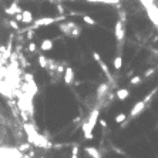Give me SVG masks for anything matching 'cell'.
Masks as SVG:
<instances>
[{
	"label": "cell",
	"instance_id": "6da1fadb",
	"mask_svg": "<svg viewBox=\"0 0 158 158\" xmlns=\"http://www.w3.org/2000/svg\"><path fill=\"white\" fill-rule=\"evenodd\" d=\"M24 131H26V134H27V141L30 142V144H34V145H37L40 148H44V150H48V148L53 147V144L48 141L46 135L39 134L37 130L33 126L27 124V123L24 124Z\"/></svg>",
	"mask_w": 158,
	"mask_h": 158
},
{
	"label": "cell",
	"instance_id": "7a4b0ae2",
	"mask_svg": "<svg viewBox=\"0 0 158 158\" xmlns=\"http://www.w3.org/2000/svg\"><path fill=\"white\" fill-rule=\"evenodd\" d=\"M33 26L32 29L33 30H36V29H39V27H43V26H50V24L56 23V17H40L37 20H33Z\"/></svg>",
	"mask_w": 158,
	"mask_h": 158
},
{
	"label": "cell",
	"instance_id": "3957f363",
	"mask_svg": "<svg viewBox=\"0 0 158 158\" xmlns=\"http://www.w3.org/2000/svg\"><path fill=\"white\" fill-rule=\"evenodd\" d=\"M0 157H24V154L22 151H19V148H0Z\"/></svg>",
	"mask_w": 158,
	"mask_h": 158
},
{
	"label": "cell",
	"instance_id": "277c9868",
	"mask_svg": "<svg viewBox=\"0 0 158 158\" xmlns=\"http://www.w3.org/2000/svg\"><path fill=\"white\" fill-rule=\"evenodd\" d=\"M114 33H115V39L117 41H123L124 40V36H126V29H124V23L117 20L115 22V26H114Z\"/></svg>",
	"mask_w": 158,
	"mask_h": 158
},
{
	"label": "cell",
	"instance_id": "5b68a950",
	"mask_svg": "<svg viewBox=\"0 0 158 158\" xmlns=\"http://www.w3.org/2000/svg\"><path fill=\"white\" fill-rule=\"evenodd\" d=\"M145 105H147V104L144 103V100L138 101V103H135L134 107H133L131 111H130V118H134V117H137V115H140L142 111L145 110Z\"/></svg>",
	"mask_w": 158,
	"mask_h": 158
},
{
	"label": "cell",
	"instance_id": "8992f818",
	"mask_svg": "<svg viewBox=\"0 0 158 158\" xmlns=\"http://www.w3.org/2000/svg\"><path fill=\"white\" fill-rule=\"evenodd\" d=\"M98 115H100V110H98V108H94V110L90 113V117L87 118V124L91 130H94L95 124H97V121H98Z\"/></svg>",
	"mask_w": 158,
	"mask_h": 158
},
{
	"label": "cell",
	"instance_id": "52a82bcc",
	"mask_svg": "<svg viewBox=\"0 0 158 158\" xmlns=\"http://www.w3.org/2000/svg\"><path fill=\"white\" fill-rule=\"evenodd\" d=\"M63 74H64V83L67 86H71L74 83V70L71 67H67V69H64Z\"/></svg>",
	"mask_w": 158,
	"mask_h": 158
},
{
	"label": "cell",
	"instance_id": "ba28073f",
	"mask_svg": "<svg viewBox=\"0 0 158 158\" xmlns=\"http://www.w3.org/2000/svg\"><path fill=\"white\" fill-rule=\"evenodd\" d=\"M108 90H110L108 83H103V84H100V86H98V88H97V100H103L104 97L107 95Z\"/></svg>",
	"mask_w": 158,
	"mask_h": 158
},
{
	"label": "cell",
	"instance_id": "9c48e42d",
	"mask_svg": "<svg viewBox=\"0 0 158 158\" xmlns=\"http://www.w3.org/2000/svg\"><path fill=\"white\" fill-rule=\"evenodd\" d=\"M33 20H34V17H33L32 12H29V10H22V22L26 24H32Z\"/></svg>",
	"mask_w": 158,
	"mask_h": 158
},
{
	"label": "cell",
	"instance_id": "30bf717a",
	"mask_svg": "<svg viewBox=\"0 0 158 158\" xmlns=\"http://www.w3.org/2000/svg\"><path fill=\"white\" fill-rule=\"evenodd\" d=\"M53 40L51 39H44L41 41V44H40V50L41 51H50V50H53Z\"/></svg>",
	"mask_w": 158,
	"mask_h": 158
},
{
	"label": "cell",
	"instance_id": "8fae6325",
	"mask_svg": "<svg viewBox=\"0 0 158 158\" xmlns=\"http://www.w3.org/2000/svg\"><path fill=\"white\" fill-rule=\"evenodd\" d=\"M98 66L101 67L103 73L105 74V77H107V80H108V83H113V84H114V77L111 76V73H110V70H108V67H107V64H104V61L101 60V61L98 63Z\"/></svg>",
	"mask_w": 158,
	"mask_h": 158
},
{
	"label": "cell",
	"instance_id": "7c38bea8",
	"mask_svg": "<svg viewBox=\"0 0 158 158\" xmlns=\"http://www.w3.org/2000/svg\"><path fill=\"white\" fill-rule=\"evenodd\" d=\"M4 12H6V14H9V16H14L16 13H20V12H22V9H20V6H19L17 3H12L10 7H7Z\"/></svg>",
	"mask_w": 158,
	"mask_h": 158
},
{
	"label": "cell",
	"instance_id": "4fadbf2b",
	"mask_svg": "<svg viewBox=\"0 0 158 158\" xmlns=\"http://www.w3.org/2000/svg\"><path fill=\"white\" fill-rule=\"evenodd\" d=\"M114 95H115L118 100H126V98L130 97V90H128V88H120V90H117V93Z\"/></svg>",
	"mask_w": 158,
	"mask_h": 158
},
{
	"label": "cell",
	"instance_id": "5bb4252c",
	"mask_svg": "<svg viewBox=\"0 0 158 158\" xmlns=\"http://www.w3.org/2000/svg\"><path fill=\"white\" fill-rule=\"evenodd\" d=\"M84 151L87 152L90 157H93V158H101V152L97 150V148H94V147H86V148H84Z\"/></svg>",
	"mask_w": 158,
	"mask_h": 158
},
{
	"label": "cell",
	"instance_id": "9a60e30c",
	"mask_svg": "<svg viewBox=\"0 0 158 158\" xmlns=\"http://www.w3.org/2000/svg\"><path fill=\"white\" fill-rule=\"evenodd\" d=\"M88 3H104V4H117L121 0H86Z\"/></svg>",
	"mask_w": 158,
	"mask_h": 158
},
{
	"label": "cell",
	"instance_id": "2e32d148",
	"mask_svg": "<svg viewBox=\"0 0 158 158\" xmlns=\"http://www.w3.org/2000/svg\"><path fill=\"white\" fill-rule=\"evenodd\" d=\"M80 34H81V27H79V26H76V27H73L70 32V37H73V39H79Z\"/></svg>",
	"mask_w": 158,
	"mask_h": 158
},
{
	"label": "cell",
	"instance_id": "e0dca14e",
	"mask_svg": "<svg viewBox=\"0 0 158 158\" xmlns=\"http://www.w3.org/2000/svg\"><path fill=\"white\" fill-rule=\"evenodd\" d=\"M58 29H60V32L64 33L66 36H70L71 29L69 27V24H67V23H60V24H58Z\"/></svg>",
	"mask_w": 158,
	"mask_h": 158
},
{
	"label": "cell",
	"instance_id": "ac0fdd59",
	"mask_svg": "<svg viewBox=\"0 0 158 158\" xmlns=\"http://www.w3.org/2000/svg\"><path fill=\"white\" fill-rule=\"evenodd\" d=\"M121 67H123V57H121V56H117V57L114 58V69H115V70H121Z\"/></svg>",
	"mask_w": 158,
	"mask_h": 158
},
{
	"label": "cell",
	"instance_id": "d6986e66",
	"mask_svg": "<svg viewBox=\"0 0 158 158\" xmlns=\"http://www.w3.org/2000/svg\"><path fill=\"white\" fill-rule=\"evenodd\" d=\"M83 22L84 23H87V24H90V26H95L97 24V22H95L93 17H90V16H87V14H83Z\"/></svg>",
	"mask_w": 158,
	"mask_h": 158
},
{
	"label": "cell",
	"instance_id": "ffe728a7",
	"mask_svg": "<svg viewBox=\"0 0 158 158\" xmlns=\"http://www.w3.org/2000/svg\"><path fill=\"white\" fill-rule=\"evenodd\" d=\"M142 79L140 76H131V80H130V83L133 84V86H138V84H141Z\"/></svg>",
	"mask_w": 158,
	"mask_h": 158
},
{
	"label": "cell",
	"instance_id": "44dd1931",
	"mask_svg": "<svg viewBox=\"0 0 158 158\" xmlns=\"http://www.w3.org/2000/svg\"><path fill=\"white\" fill-rule=\"evenodd\" d=\"M39 66L41 69H46V66H47V58H46L43 54L39 56Z\"/></svg>",
	"mask_w": 158,
	"mask_h": 158
},
{
	"label": "cell",
	"instance_id": "7402d4cb",
	"mask_svg": "<svg viewBox=\"0 0 158 158\" xmlns=\"http://www.w3.org/2000/svg\"><path fill=\"white\" fill-rule=\"evenodd\" d=\"M126 118H127V115H126V114H124V113H120V114H117V115H115V118H114V121H115L117 124H120V123H123V121H124Z\"/></svg>",
	"mask_w": 158,
	"mask_h": 158
},
{
	"label": "cell",
	"instance_id": "603a6c76",
	"mask_svg": "<svg viewBox=\"0 0 158 158\" xmlns=\"http://www.w3.org/2000/svg\"><path fill=\"white\" fill-rule=\"evenodd\" d=\"M155 93H157V88H155V90H152L151 93H148V94L145 95V98H144V103H145V104L150 103L151 100H152V97H154V94H155Z\"/></svg>",
	"mask_w": 158,
	"mask_h": 158
},
{
	"label": "cell",
	"instance_id": "cb8c5ba5",
	"mask_svg": "<svg viewBox=\"0 0 158 158\" xmlns=\"http://www.w3.org/2000/svg\"><path fill=\"white\" fill-rule=\"evenodd\" d=\"M71 157L73 158L79 157V145H74V147H73V150H71Z\"/></svg>",
	"mask_w": 158,
	"mask_h": 158
},
{
	"label": "cell",
	"instance_id": "d4e9b609",
	"mask_svg": "<svg viewBox=\"0 0 158 158\" xmlns=\"http://www.w3.org/2000/svg\"><path fill=\"white\" fill-rule=\"evenodd\" d=\"M141 3L144 4V7L145 9H148V7H151V6L154 4V0H141Z\"/></svg>",
	"mask_w": 158,
	"mask_h": 158
},
{
	"label": "cell",
	"instance_id": "484cf974",
	"mask_svg": "<svg viewBox=\"0 0 158 158\" xmlns=\"http://www.w3.org/2000/svg\"><path fill=\"white\" fill-rule=\"evenodd\" d=\"M118 10H120V9H118ZM118 16H120V22L126 23L127 17H126V12H124V10H120V12H118Z\"/></svg>",
	"mask_w": 158,
	"mask_h": 158
},
{
	"label": "cell",
	"instance_id": "4316f807",
	"mask_svg": "<svg viewBox=\"0 0 158 158\" xmlns=\"http://www.w3.org/2000/svg\"><path fill=\"white\" fill-rule=\"evenodd\" d=\"M30 148V144L29 142H26V144H22L20 147H19V151H22V152H24V151H27Z\"/></svg>",
	"mask_w": 158,
	"mask_h": 158
},
{
	"label": "cell",
	"instance_id": "83f0119b",
	"mask_svg": "<svg viewBox=\"0 0 158 158\" xmlns=\"http://www.w3.org/2000/svg\"><path fill=\"white\" fill-rule=\"evenodd\" d=\"M20 61H22V67H29L30 66V61H27L22 54H20Z\"/></svg>",
	"mask_w": 158,
	"mask_h": 158
},
{
	"label": "cell",
	"instance_id": "f1b7e54d",
	"mask_svg": "<svg viewBox=\"0 0 158 158\" xmlns=\"http://www.w3.org/2000/svg\"><path fill=\"white\" fill-rule=\"evenodd\" d=\"M111 148H113V151H114V152H117V154H120V155H126V152H124V151L121 150V148H118V147H115V145H113Z\"/></svg>",
	"mask_w": 158,
	"mask_h": 158
},
{
	"label": "cell",
	"instance_id": "f546056e",
	"mask_svg": "<svg viewBox=\"0 0 158 158\" xmlns=\"http://www.w3.org/2000/svg\"><path fill=\"white\" fill-rule=\"evenodd\" d=\"M154 73H155V69H152V67H151V69H148V70L144 73V77H150V76H152Z\"/></svg>",
	"mask_w": 158,
	"mask_h": 158
},
{
	"label": "cell",
	"instance_id": "4dcf8cb0",
	"mask_svg": "<svg viewBox=\"0 0 158 158\" xmlns=\"http://www.w3.org/2000/svg\"><path fill=\"white\" fill-rule=\"evenodd\" d=\"M93 58H94L95 61H97V63H100V61H101V56L98 54V53H97V51H93Z\"/></svg>",
	"mask_w": 158,
	"mask_h": 158
},
{
	"label": "cell",
	"instance_id": "1f68e13d",
	"mask_svg": "<svg viewBox=\"0 0 158 158\" xmlns=\"http://www.w3.org/2000/svg\"><path fill=\"white\" fill-rule=\"evenodd\" d=\"M10 26H12L14 30H19V22H16V20H10Z\"/></svg>",
	"mask_w": 158,
	"mask_h": 158
},
{
	"label": "cell",
	"instance_id": "d6a6232c",
	"mask_svg": "<svg viewBox=\"0 0 158 158\" xmlns=\"http://www.w3.org/2000/svg\"><path fill=\"white\" fill-rule=\"evenodd\" d=\"M36 48H37V47H36V44H34V43L32 41V43L29 44V48H27V50H29L30 53H34V51H36Z\"/></svg>",
	"mask_w": 158,
	"mask_h": 158
},
{
	"label": "cell",
	"instance_id": "836d02e7",
	"mask_svg": "<svg viewBox=\"0 0 158 158\" xmlns=\"http://www.w3.org/2000/svg\"><path fill=\"white\" fill-rule=\"evenodd\" d=\"M23 79L26 80V81H33V76H32V74H24Z\"/></svg>",
	"mask_w": 158,
	"mask_h": 158
},
{
	"label": "cell",
	"instance_id": "e575fe53",
	"mask_svg": "<svg viewBox=\"0 0 158 158\" xmlns=\"http://www.w3.org/2000/svg\"><path fill=\"white\" fill-rule=\"evenodd\" d=\"M14 20H16V22H22V12L14 14Z\"/></svg>",
	"mask_w": 158,
	"mask_h": 158
},
{
	"label": "cell",
	"instance_id": "d590c367",
	"mask_svg": "<svg viewBox=\"0 0 158 158\" xmlns=\"http://www.w3.org/2000/svg\"><path fill=\"white\" fill-rule=\"evenodd\" d=\"M22 117H23V120L26 121V123L29 121V115H27V113H26V111H23V110H22Z\"/></svg>",
	"mask_w": 158,
	"mask_h": 158
},
{
	"label": "cell",
	"instance_id": "8d00e7d4",
	"mask_svg": "<svg viewBox=\"0 0 158 158\" xmlns=\"http://www.w3.org/2000/svg\"><path fill=\"white\" fill-rule=\"evenodd\" d=\"M57 10L60 12V14H64V7H63V4H57Z\"/></svg>",
	"mask_w": 158,
	"mask_h": 158
},
{
	"label": "cell",
	"instance_id": "74e56055",
	"mask_svg": "<svg viewBox=\"0 0 158 158\" xmlns=\"http://www.w3.org/2000/svg\"><path fill=\"white\" fill-rule=\"evenodd\" d=\"M100 126L105 128V127H107V121H105V120H100Z\"/></svg>",
	"mask_w": 158,
	"mask_h": 158
},
{
	"label": "cell",
	"instance_id": "f35d334b",
	"mask_svg": "<svg viewBox=\"0 0 158 158\" xmlns=\"http://www.w3.org/2000/svg\"><path fill=\"white\" fill-rule=\"evenodd\" d=\"M53 147H54V148H57V150H58V148H63V144H54V145H53Z\"/></svg>",
	"mask_w": 158,
	"mask_h": 158
},
{
	"label": "cell",
	"instance_id": "ab89813d",
	"mask_svg": "<svg viewBox=\"0 0 158 158\" xmlns=\"http://www.w3.org/2000/svg\"><path fill=\"white\" fill-rule=\"evenodd\" d=\"M131 76H134V71L133 70H130L128 73H127V77H131Z\"/></svg>",
	"mask_w": 158,
	"mask_h": 158
},
{
	"label": "cell",
	"instance_id": "60d3db41",
	"mask_svg": "<svg viewBox=\"0 0 158 158\" xmlns=\"http://www.w3.org/2000/svg\"><path fill=\"white\" fill-rule=\"evenodd\" d=\"M80 118H81V117H76V118L73 120V123H79V121H80Z\"/></svg>",
	"mask_w": 158,
	"mask_h": 158
},
{
	"label": "cell",
	"instance_id": "b9f144b4",
	"mask_svg": "<svg viewBox=\"0 0 158 158\" xmlns=\"http://www.w3.org/2000/svg\"><path fill=\"white\" fill-rule=\"evenodd\" d=\"M152 51H154V53H155V54L158 56V50H155V48H152Z\"/></svg>",
	"mask_w": 158,
	"mask_h": 158
},
{
	"label": "cell",
	"instance_id": "7bdbcfd3",
	"mask_svg": "<svg viewBox=\"0 0 158 158\" xmlns=\"http://www.w3.org/2000/svg\"><path fill=\"white\" fill-rule=\"evenodd\" d=\"M157 26H158V23H157Z\"/></svg>",
	"mask_w": 158,
	"mask_h": 158
}]
</instances>
